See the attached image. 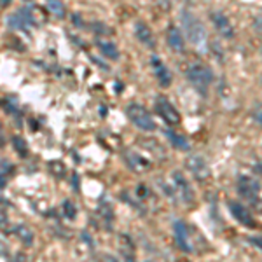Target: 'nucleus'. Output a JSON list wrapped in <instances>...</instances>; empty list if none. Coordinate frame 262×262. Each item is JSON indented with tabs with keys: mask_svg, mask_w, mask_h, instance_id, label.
I'll use <instances>...</instances> for the list:
<instances>
[{
	"mask_svg": "<svg viewBox=\"0 0 262 262\" xmlns=\"http://www.w3.org/2000/svg\"><path fill=\"white\" fill-rule=\"evenodd\" d=\"M98 48L103 53V56L111 58V60H117L119 58V49L116 48V44L112 42H98Z\"/></svg>",
	"mask_w": 262,
	"mask_h": 262,
	"instance_id": "nucleus-15",
	"label": "nucleus"
},
{
	"mask_svg": "<svg viewBox=\"0 0 262 262\" xmlns=\"http://www.w3.org/2000/svg\"><path fill=\"white\" fill-rule=\"evenodd\" d=\"M150 65H152V69H154V74H156V77H158V81L161 82L164 88L170 86V84H171V74L168 72L166 65H164V63L159 60L158 56H152Z\"/></svg>",
	"mask_w": 262,
	"mask_h": 262,
	"instance_id": "nucleus-9",
	"label": "nucleus"
},
{
	"mask_svg": "<svg viewBox=\"0 0 262 262\" xmlns=\"http://www.w3.org/2000/svg\"><path fill=\"white\" fill-rule=\"evenodd\" d=\"M14 234L19 238V242L21 243H27V245H32V239H33V234H32V231L28 229L25 224H19V226H16L14 227Z\"/></svg>",
	"mask_w": 262,
	"mask_h": 262,
	"instance_id": "nucleus-16",
	"label": "nucleus"
},
{
	"mask_svg": "<svg viewBox=\"0 0 262 262\" xmlns=\"http://www.w3.org/2000/svg\"><path fill=\"white\" fill-rule=\"evenodd\" d=\"M4 145V131H2V126H0V147Z\"/></svg>",
	"mask_w": 262,
	"mask_h": 262,
	"instance_id": "nucleus-25",
	"label": "nucleus"
},
{
	"mask_svg": "<svg viewBox=\"0 0 262 262\" xmlns=\"http://www.w3.org/2000/svg\"><path fill=\"white\" fill-rule=\"evenodd\" d=\"M126 161L129 163V166L133 168L135 171H142L143 168L147 166V163L143 161L140 156H138V154H131V152H128V154H126Z\"/></svg>",
	"mask_w": 262,
	"mask_h": 262,
	"instance_id": "nucleus-17",
	"label": "nucleus"
},
{
	"mask_svg": "<svg viewBox=\"0 0 262 262\" xmlns=\"http://www.w3.org/2000/svg\"><path fill=\"white\" fill-rule=\"evenodd\" d=\"M135 35H137V39L140 40L143 46L154 48V35H152L150 28L147 27L143 21H137V23H135Z\"/></svg>",
	"mask_w": 262,
	"mask_h": 262,
	"instance_id": "nucleus-10",
	"label": "nucleus"
},
{
	"mask_svg": "<svg viewBox=\"0 0 262 262\" xmlns=\"http://www.w3.org/2000/svg\"><path fill=\"white\" fill-rule=\"evenodd\" d=\"M212 21H213L215 28H217V32L221 33L222 37L231 39V37L234 35V27H232V23H231L229 18H227L226 14L215 11V12H212Z\"/></svg>",
	"mask_w": 262,
	"mask_h": 262,
	"instance_id": "nucleus-7",
	"label": "nucleus"
},
{
	"mask_svg": "<svg viewBox=\"0 0 262 262\" xmlns=\"http://www.w3.org/2000/svg\"><path fill=\"white\" fill-rule=\"evenodd\" d=\"M175 238L182 250H191V239H189V229L184 222H175Z\"/></svg>",
	"mask_w": 262,
	"mask_h": 262,
	"instance_id": "nucleus-12",
	"label": "nucleus"
},
{
	"mask_svg": "<svg viewBox=\"0 0 262 262\" xmlns=\"http://www.w3.org/2000/svg\"><path fill=\"white\" fill-rule=\"evenodd\" d=\"M252 116H253V119H255V121L262 126V105H257V107L253 108V111H252Z\"/></svg>",
	"mask_w": 262,
	"mask_h": 262,
	"instance_id": "nucleus-21",
	"label": "nucleus"
},
{
	"mask_svg": "<svg viewBox=\"0 0 262 262\" xmlns=\"http://www.w3.org/2000/svg\"><path fill=\"white\" fill-rule=\"evenodd\" d=\"M257 191H259V187H257L255 182H252V180H248V179H242V182H239V192H242L243 196L255 198Z\"/></svg>",
	"mask_w": 262,
	"mask_h": 262,
	"instance_id": "nucleus-14",
	"label": "nucleus"
},
{
	"mask_svg": "<svg viewBox=\"0 0 262 262\" xmlns=\"http://www.w3.org/2000/svg\"><path fill=\"white\" fill-rule=\"evenodd\" d=\"M182 21H184V30L187 39L192 42V46L198 51H206L208 48V37H206V30L205 25L201 23V19L198 18L194 12L191 11H184V16H182Z\"/></svg>",
	"mask_w": 262,
	"mask_h": 262,
	"instance_id": "nucleus-1",
	"label": "nucleus"
},
{
	"mask_svg": "<svg viewBox=\"0 0 262 262\" xmlns=\"http://www.w3.org/2000/svg\"><path fill=\"white\" fill-rule=\"evenodd\" d=\"M126 116H128V119L142 131H154L158 128L149 111L143 108L142 105H138V103H129L128 107H126Z\"/></svg>",
	"mask_w": 262,
	"mask_h": 262,
	"instance_id": "nucleus-2",
	"label": "nucleus"
},
{
	"mask_svg": "<svg viewBox=\"0 0 262 262\" xmlns=\"http://www.w3.org/2000/svg\"><path fill=\"white\" fill-rule=\"evenodd\" d=\"M253 27H255L257 33H260L262 35V14H259L255 19H253Z\"/></svg>",
	"mask_w": 262,
	"mask_h": 262,
	"instance_id": "nucleus-22",
	"label": "nucleus"
},
{
	"mask_svg": "<svg viewBox=\"0 0 262 262\" xmlns=\"http://www.w3.org/2000/svg\"><path fill=\"white\" fill-rule=\"evenodd\" d=\"M156 111H158V114L168 122V124L177 126L180 122L179 111H177V108L173 107V105L166 98H163V96H159V98L156 100Z\"/></svg>",
	"mask_w": 262,
	"mask_h": 262,
	"instance_id": "nucleus-4",
	"label": "nucleus"
},
{
	"mask_svg": "<svg viewBox=\"0 0 262 262\" xmlns=\"http://www.w3.org/2000/svg\"><path fill=\"white\" fill-rule=\"evenodd\" d=\"M173 187H175V191L182 201L191 203L194 200V192H192L191 185L187 184V180H185L180 173H173Z\"/></svg>",
	"mask_w": 262,
	"mask_h": 262,
	"instance_id": "nucleus-8",
	"label": "nucleus"
},
{
	"mask_svg": "<svg viewBox=\"0 0 262 262\" xmlns=\"http://www.w3.org/2000/svg\"><path fill=\"white\" fill-rule=\"evenodd\" d=\"M231 213L232 217L236 219V221H239L242 224H245L247 227H253L255 226V222H253L252 215L247 212V208H245L243 205H239V203H231Z\"/></svg>",
	"mask_w": 262,
	"mask_h": 262,
	"instance_id": "nucleus-11",
	"label": "nucleus"
},
{
	"mask_svg": "<svg viewBox=\"0 0 262 262\" xmlns=\"http://www.w3.org/2000/svg\"><path fill=\"white\" fill-rule=\"evenodd\" d=\"M7 224H9V222H7V219H6V215H4L2 212H0V229H4V231H7Z\"/></svg>",
	"mask_w": 262,
	"mask_h": 262,
	"instance_id": "nucleus-23",
	"label": "nucleus"
},
{
	"mask_svg": "<svg viewBox=\"0 0 262 262\" xmlns=\"http://www.w3.org/2000/svg\"><path fill=\"white\" fill-rule=\"evenodd\" d=\"M166 37H168V44H170V48L173 51H179V53H182V51L185 49L184 37H182V33H180V30L177 27H173V25H171V27L168 28Z\"/></svg>",
	"mask_w": 262,
	"mask_h": 262,
	"instance_id": "nucleus-13",
	"label": "nucleus"
},
{
	"mask_svg": "<svg viewBox=\"0 0 262 262\" xmlns=\"http://www.w3.org/2000/svg\"><path fill=\"white\" fill-rule=\"evenodd\" d=\"M6 253H7V247H6V245H4L2 239H0V257H4V255H6Z\"/></svg>",
	"mask_w": 262,
	"mask_h": 262,
	"instance_id": "nucleus-24",
	"label": "nucleus"
},
{
	"mask_svg": "<svg viewBox=\"0 0 262 262\" xmlns=\"http://www.w3.org/2000/svg\"><path fill=\"white\" fill-rule=\"evenodd\" d=\"M185 168L200 180H205L210 177V166L201 156H189V158L185 159Z\"/></svg>",
	"mask_w": 262,
	"mask_h": 262,
	"instance_id": "nucleus-5",
	"label": "nucleus"
},
{
	"mask_svg": "<svg viewBox=\"0 0 262 262\" xmlns=\"http://www.w3.org/2000/svg\"><path fill=\"white\" fill-rule=\"evenodd\" d=\"M9 27L12 28H18V30H27L30 25H33V16H32V11L28 7H23V9L16 11L14 14L9 18Z\"/></svg>",
	"mask_w": 262,
	"mask_h": 262,
	"instance_id": "nucleus-6",
	"label": "nucleus"
},
{
	"mask_svg": "<svg viewBox=\"0 0 262 262\" xmlns=\"http://www.w3.org/2000/svg\"><path fill=\"white\" fill-rule=\"evenodd\" d=\"M187 79L200 93H206L213 81V72L205 65H191L187 69Z\"/></svg>",
	"mask_w": 262,
	"mask_h": 262,
	"instance_id": "nucleus-3",
	"label": "nucleus"
},
{
	"mask_svg": "<svg viewBox=\"0 0 262 262\" xmlns=\"http://www.w3.org/2000/svg\"><path fill=\"white\" fill-rule=\"evenodd\" d=\"M48 9L53 12L56 18H63L65 16V6H63V2H58V0H51V2H48Z\"/></svg>",
	"mask_w": 262,
	"mask_h": 262,
	"instance_id": "nucleus-18",
	"label": "nucleus"
},
{
	"mask_svg": "<svg viewBox=\"0 0 262 262\" xmlns=\"http://www.w3.org/2000/svg\"><path fill=\"white\" fill-rule=\"evenodd\" d=\"M168 138H170L173 145L179 147V149H182V150L189 149V143H187V140H185L184 137H180V135H175V133H173V131H168Z\"/></svg>",
	"mask_w": 262,
	"mask_h": 262,
	"instance_id": "nucleus-19",
	"label": "nucleus"
},
{
	"mask_svg": "<svg viewBox=\"0 0 262 262\" xmlns=\"http://www.w3.org/2000/svg\"><path fill=\"white\" fill-rule=\"evenodd\" d=\"M12 145H14V149L18 150L19 154L23 156V158H25V156H27V143H25L23 140H21L19 137H14V138H12Z\"/></svg>",
	"mask_w": 262,
	"mask_h": 262,
	"instance_id": "nucleus-20",
	"label": "nucleus"
}]
</instances>
